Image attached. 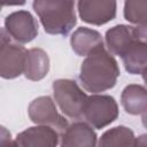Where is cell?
Instances as JSON below:
<instances>
[{
	"label": "cell",
	"instance_id": "14",
	"mask_svg": "<svg viewBox=\"0 0 147 147\" xmlns=\"http://www.w3.org/2000/svg\"><path fill=\"white\" fill-rule=\"evenodd\" d=\"M136 147H147V134H142L136 140Z\"/></svg>",
	"mask_w": 147,
	"mask_h": 147
},
{
	"label": "cell",
	"instance_id": "12",
	"mask_svg": "<svg viewBox=\"0 0 147 147\" xmlns=\"http://www.w3.org/2000/svg\"><path fill=\"white\" fill-rule=\"evenodd\" d=\"M90 44L92 47H98L102 45V40L100 38V34L96 31L86 29V28H80L78 29L75 34L72 36L71 39V45L72 48L80 55H84L88 49L86 44Z\"/></svg>",
	"mask_w": 147,
	"mask_h": 147
},
{
	"label": "cell",
	"instance_id": "4",
	"mask_svg": "<svg viewBox=\"0 0 147 147\" xmlns=\"http://www.w3.org/2000/svg\"><path fill=\"white\" fill-rule=\"evenodd\" d=\"M116 116L117 106L115 100L106 95L90 96L83 111V118L98 129L113 122Z\"/></svg>",
	"mask_w": 147,
	"mask_h": 147
},
{
	"label": "cell",
	"instance_id": "11",
	"mask_svg": "<svg viewBox=\"0 0 147 147\" xmlns=\"http://www.w3.org/2000/svg\"><path fill=\"white\" fill-rule=\"evenodd\" d=\"M99 147H136V139L131 130L117 126L107 131L101 137Z\"/></svg>",
	"mask_w": 147,
	"mask_h": 147
},
{
	"label": "cell",
	"instance_id": "15",
	"mask_svg": "<svg viewBox=\"0 0 147 147\" xmlns=\"http://www.w3.org/2000/svg\"><path fill=\"white\" fill-rule=\"evenodd\" d=\"M144 79H145V82L147 83V68L144 70Z\"/></svg>",
	"mask_w": 147,
	"mask_h": 147
},
{
	"label": "cell",
	"instance_id": "10",
	"mask_svg": "<svg viewBox=\"0 0 147 147\" xmlns=\"http://www.w3.org/2000/svg\"><path fill=\"white\" fill-rule=\"evenodd\" d=\"M122 103L130 114H141L147 110V90L141 86L130 85L122 95Z\"/></svg>",
	"mask_w": 147,
	"mask_h": 147
},
{
	"label": "cell",
	"instance_id": "7",
	"mask_svg": "<svg viewBox=\"0 0 147 147\" xmlns=\"http://www.w3.org/2000/svg\"><path fill=\"white\" fill-rule=\"evenodd\" d=\"M78 10L82 20L93 24H103L114 18L115 1H79Z\"/></svg>",
	"mask_w": 147,
	"mask_h": 147
},
{
	"label": "cell",
	"instance_id": "9",
	"mask_svg": "<svg viewBox=\"0 0 147 147\" xmlns=\"http://www.w3.org/2000/svg\"><path fill=\"white\" fill-rule=\"evenodd\" d=\"M96 136L85 123L77 122L63 132L61 147H94Z\"/></svg>",
	"mask_w": 147,
	"mask_h": 147
},
{
	"label": "cell",
	"instance_id": "2",
	"mask_svg": "<svg viewBox=\"0 0 147 147\" xmlns=\"http://www.w3.org/2000/svg\"><path fill=\"white\" fill-rule=\"evenodd\" d=\"M72 1H34L33 8L39 15L44 29L53 34H67L76 24Z\"/></svg>",
	"mask_w": 147,
	"mask_h": 147
},
{
	"label": "cell",
	"instance_id": "5",
	"mask_svg": "<svg viewBox=\"0 0 147 147\" xmlns=\"http://www.w3.org/2000/svg\"><path fill=\"white\" fill-rule=\"evenodd\" d=\"M6 26L16 40L26 42L34 38L38 32V26L30 13L21 10L13 13L6 18Z\"/></svg>",
	"mask_w": 147,
	"mask_h": 147
},
{
	"label": "cell",
	"instance_id": "8",
	"mask_svg": "<svg viewBox=\"0 0 147 147\" xmlns=\"http://www.w3.org/2000/svg\"><path fill=\"white\" fill-rule=\"evenodd\" d=\"M18 147H56L57 132L49 126L30 127L17 137Z\"/></svg>",
	"mask_w": 147,
	"mask_h": 147
},
{
	"label": "cell",
	"instance_id": "1",
	"mask_svg": "<svg viewBox=\"0 0 147 147\" xmlns=\"http://www.w3.org/2000/svg\"><path fill=\"white\" fill-rule=\"evenodd\" d=\"M102 46L103 45L91 51L82 64L79 78L84 87L91 92H100L113 87L119 75L116 61Z\"/></svg>",
	"mask_w": 147,
	"mask_h": 147
},
{
	"label": "cell",
	"instance_id": "13",
	"mask_svg": "<svg viewBox=\"0 0 147 147\" xmlns=\"http://www.w3.org/2000/svg\"><path fill=\"white\" fill-rule=\"evenodd\" d=\"M124 16L130 22L147 24V2L126 1L124 6Z\"/></svg>",
	"mask_w": 147,
	"mask_h": 147
},
{
	"label": "cell",
	"instance_id": "6",
	"mask_svg": "<svg viewBox=\"0 0 147 147\" xmlns=\"http://www.w3.org/2000/svg\"><path fill=\"white\" fill-rule=\"evenodd\" d=\"M30 116L33 122L53 125L61 132H64L67 129V121L57 115L56 109L48 96L39 98L32 102L30 106Z\"/></svg>",
	"mask_w": 147,
	"mask_h": 147
},
{
	"label": "cell",
	"instance_id": "3",
	"mask_svg": "<svg viewBox=\"0 0 147 147\" xmlns=\"http://www.w3.org/2000/svg\"><path fill=\"white\" fill-rule=\"evenodd\" d=\"M55 99L64 114L80 119L87 101V96L78 88L75 82L68 79L56 80L53 84Z\"/></svg>",
	"mask_w": 147,
	"mask_h": 147
}]
</instances>
